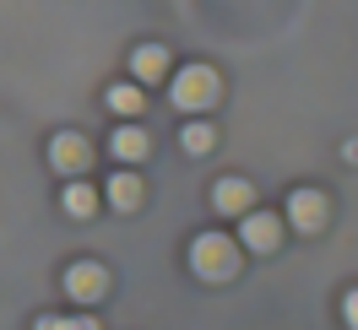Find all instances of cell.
<instances>
[{"label":"cell","instance_id":"6da1fadb","mask_svg":"<svg viewBox=\"0 0 358 330\" xmlns=\"http://www.w3.org/2000/svg\"><path fill=\"white\" fill-rule=\"evenodd\" d=\"M190 271L201 282H228L239 271V243L228 239V233H201V239L190 243Z\"/></svg>","mask_w":358,"mask_h":330},{"label":"cell","instance_id":"7a4b0ae2","mask_svg":"<svg viewBox=\"0 0 358 330\" xmlns=\"http://www.w3.org/2000/svg\"><path fill=\"white\" fill-rule=\"evenodd\" d=\"M169 98H174L185 114H201L217 103V70L212 66H185L174 76V87H169Z\"/></svg>","mask_w":358,"mask_h":330},{"label":"cell","instance_id":"3957f363","mask_svg":"<svg viewBox=\"0 0 358 330\" xmlns=\"http://www.w3.org/2000/svg\"><path fill=\"white\" fill-rule=\"evenodd\" d=\"M66 292L76 298V303H98V298L109 292V271H103L98 260H76L66 271Z\"/></svg>","mask_w":358,"mask_h":330},{"label":"cell","instance_id":"277c9868","mask_svg":"<svg viewBox=\"0 0 358 330\" xmlns=\"http://www.w3.org/2000/svg\"><path fill=\"white\" fill-rule=\"evenodd\" d=\"M49 163H55V168H60L66 179H76V174H82V168L92 163V147H87V141H82L76 130H60L55 141H49Z\"/></svg>","mask_w":358,"mask_h":330},{"label":"cell","instance_id":"5b68a950","mask_svg":"<svg viewBox=\"0 0 358 330\" xmlns=\"http://www.w3.org/2000/svg\"><path fill=\"white\" fill-rule=\"evenodd\" d=\"M288 222L299 233H320V227H326V195H320V190H293L288 195Z\"/></svg>","mask_w":358,"mask_h":330},{"label":"cell","instance_id":"8992f818","mask_svg":"<svg viewBox=\"0 0 358 330\" xmlns=\"http://www.w3.org/2000/svg\"><path fill=\"white\" fill-rule=\"evenodd\" d=\"M277 243H282V217L277 211H245V249L271 255Z\"/></svg>","mask_w":358,"mask_h":330},{"label":"cell","instance_id":"52a82bcc","mask_svg":"<svg viewBox=\"0 0 358 330\" xmlns=\"http://www.w3.org/2000/svg\"><path fill=\"white\" fill-rule=\"evenodd\" d=\"M250 200H255V184H250V179H239V174L217 179V190H212V206H217L223 217H245Z\"/></svg>","mask_w":358,"mask_h":330},{"label":"cell","instance_id":"ba28073f","mask_svg":"<svg viewBox=\"0 0 358 330\" xmlns=\"http://www.w3.org/2000/svg\"><path fill=\"white\" fill-rule=\"evenodd\" d=\"M131 76L141 82V87L163 82V76H169V49H163V44H141V49L131 54Z\"/></svg>","mask_w":358,"mask_h":330},{"label":"cell","instance_id":"9c48e42d","mask_svg":"<svg viewBox=\"0 0 358 330\" xmlns=\"http://www.w3.org/2000/svg\"><path fill=\"white\" fill-rule=\"evenodd\" d=\"M147 147H152V135L141 130V125H120V130H114V141H109V152L120 157V163H141V157H147Z\"/></svg>","mask_w":358,"mask_h":330},{"label":"cell","instance_id":"30bf717a","mask_svg":"<svg viewBox=\"0 0 358 330\" xmlns=\"http://www.w3.org/2000/svg\"><path fill=\"white\" fill-rule=\"evenodd\" d=\"M109 206L114 211H136V206H141V179H136L131 168H120V174L109 179Z\"/></svg>","mask_w":358,"mask_h":330},{"label":"cell","instance_id":"8fae6325","mask_svg":"<svg viewBox=\"0 0 358 330\" xmlns=\"http://www.w3.org/2000/svg\"><path fill=\"white\" fill-rule=\"evenodd\" d=\"M60 206H66V217L87 222L92 211H98V195H92V184H76V179H71L66 190H60Z\"/></svg>","mask_w":358,"mask_h":330},{"label":"cell","instance_id":"7c38bea8","mask_svg":"<svg viewBox=\"0 0 358 330\" xmlns=\"http://www.w3.org/2000/svg\"><path fill=\"white\" fill-rule=\"evenodd\" d=\"M141 103H147V98H141V82H120V87H109V109H114V114L136 119V114H141Z\"/></svg>","mask_w":358,"mask_h":330},{"label":"cell","instance_id":"4fadbf2b","mask_svg":"<svg viewBox=\"0 0 358 330\" xmlns=\"http://www.w3.org/2000/svg\"><path fill=\"white\" fill-rule=\"evenodd\" d=\"M179 141H185V152H190V157H206L212 147H217L212 125H185V135H179Z\"/></svg>","mask_w":358,"mask_h":330},{"label":"cell","instance_id":"5bb4252c","mask_svg":"<svg viewBox=\"0 0 358 330\" xmlns=\"http://www.w3.org/2000/svg\"><path fill=\"white\" fill-rule=\"evenodd\" d=\"M38 330H98V320H87V314H71V320H38Z\"/></svg>","mask_w":358,"mask_h":330},{"label":"cell","instance_id":"9a60e30c","mask_svg":"<svg viewBox=\"0 0 358 330\" xmlns=\"http://www.w3.org/2000/svg\"><path fill=\"white\" fill-rule=\"evenodd\" d=\"M342 320H348V330H358V287L342 298Z\"/></svg>","mask_w":358,"mask_h":330},{"label":"cell","instance_id":"2e32d148","mask_svg":"<svg viewBox=\"0 0 358 330\" xmlns=\"http://www.w3.org/2000/svg\"><path fill=\"white\" fill-rule=\"evenodd\" d=\"M348 163H358V135H353V141H348Z\"/></svg>","mask_w":358,"mask_h":330}]
</instances>
